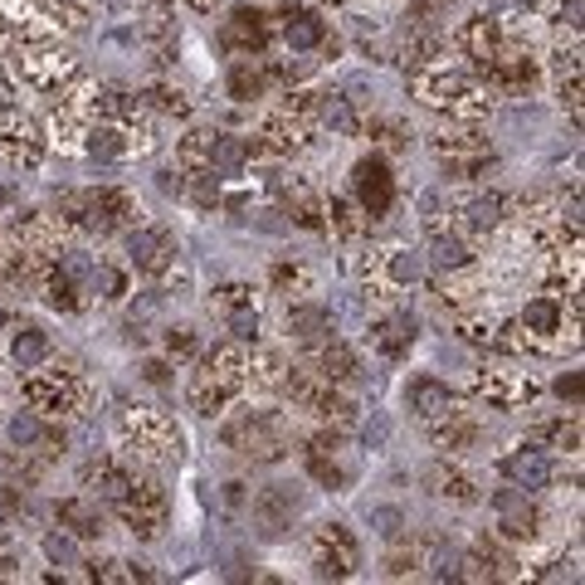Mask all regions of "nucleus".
<instances>
[{"label": "nucleus", "instance_id": "39448f33", "mask_svg": "<svg viewBox=\"0 0 585 585\" xmlns=\"http://www.w3.org/2000/svg\"><path fill=\"white\" fill-rule=\"evenodd\" d=\"M352 190H356V206H362L366 216H386L390 200H396V186H390V172H386V162H380V156L356 162Z\"/></svg>", "mask_w": 585, "mask_h": 585}, {"label": "nucleus", "instance_id": "58836bf2", "mask_svg": "<svg viewBox=\"0 0 585 585\" xmlns=\"http://www.w3.org/2000/svg\"><path fill=\"white\" fill-rule=\"evenodd\" d=\"M166 352H172V356H196V352H200V336L190 332V328L172 332V336H166Z\"/></svg>", "mask_w": 585, "mask_h": 585}, {"label": "nucleus", "instance_id": "4468645a", "mask_svg": "<svg viewBox=\"0 0 585 585\" xmlns=\"http://www.w3.org/2000/svg\"><path fill=\"white\" fill-rule=\"evenodd\" d=\"M561 328H566V312H561L556 298H532L522 308V332L537 336V342H551Z\"/></svg>", "mask_w": 585, "mask_h": 585}, {"label": "nucleus", "instance_id": "f03ea898", "mask_svg": "<svg viewBox=\"0 0 585 585\" xmlns=\"http://www.w3.org/2000/svg\"><path fill=\"white\" fill-rule=\"evenodd\" d=\"M122 439H128L132 454L142 459H181V430H172L166 420H156L152 410H132L122 420Z\"/></svg>", "mask_w": 585, "mask_h": 585}, {"label": "nucleus", "instance_id": "9b49d317", "mask_svg": "<svg viewBox=\"0 0 585 585\" xmlns=\"http://www.w3.org/2000/svg\"><path fill=\"white\" fill-rule=\"evenodd\" d=\"M493 512L503 517V537H537V508L522 488L493 493Z\"/></svg>", "mask_w": 585, "mask_h": 585}, {"label": "nucleus", "instance_id": "6e6552de", "mask_svg": "<svg viewBox=\"0 0 585 585\" xmlns=\"http://www.w3.org/2000/svg\"><path fill=\"white\" fill-rule=\"evenodd\" d=\"M128 258L142 274H166L176 258V240L166 230H132L128 234Z\"/></svg>", "mask_w": 585, "mask_h": 585}, {"label": "nucleus", "instance_id": "dca6fc26", "mask_svg": "<svg viewBox=\"0 0 585 585\" xmlns=\"http://www.w3.org/2000/svg\"><path fill=\"white\" fill-rule=\"evenodd\" d=\"M250 152H254V146L244 137L216 132V137H210V172H216V176H240L244 162H250Z\"/></svg>", "mask_w": 585, "mask_h": 585}, {"label": "nucleus", "instance_id": "6ab92c4d", "mask_svg": "<svg viewBox=\"0 0 585 585\" xmlns=\"http://www.w3.org/2000/svg\"><path fill=\"white\" fill-rule=\"evenodd\" d=\"M318 118H322V128H332L336 137H352L356 128H362V118H356V103L346 93H328L318 103Z\"/></svg>", "mask_w": 585, "mask_h": 585}, {"label": "nucleus", "instance_id": "de8ad7c7", "mask_svg": "<svg viewBox=\"0 0 585 585\" xmlns=\"http://www.w3.org/2000/svg\"><path fill=\"white\" fill-rule=\"evenodd\" d=\"M142 376L152 380V386H166V362H146V366H142Z\"/></svg>", "mask_w": 585, "mask_h": 585}, {"label": "nucleus", "instance_id": "e433bc0d", "mask_svg": "<svg viewBox=\"0 0 585 585\" xmlns=\"http://www.w3.org/2000/svg\"><path fill=\"white\" fill-rule=\"evenodd\" d=\"M230 336H234V342H258V312L254 308H234L230 312Z\"/></svg>", "mask_w": 585, "mask_h": 585}, {"label": "nucleus", "instance_id": "473e14b6", "mask_svg": "<svg viewBox=\"0 0 585 585\" xmlns=\"http://www.w3.org/2000/svg\"><path fill=\"white\" fill-rule=\"evenodd\" d=\"M44 556H49L54 566H78V542L64 532H49L44 537Z\"/></svg>", "mask_w": 585, "mask_h": 585}, {"label": "nucleus", "instance_id": "a211bd4d", "mask_svg": "<svg viewBox=\"0 0 585 585\" xmlns=\"http://www.w3.org/2000/svg\"><path fill=\"white\" fill-rule=\"evenodd\" d=\"M371 342H376L386 356H405V352H410V342H415V322L405 318V312H396V318H386V322L371 328Z\"/></svg>", "mask_w": 585, "mask_h": 585}, {"label": "nucleus", "instance_id": "5701e85b", "mask_svg": "<svg viewBox=\"0 0 585 585\" xmlns=\"http://www.w3.org/2000/svg\"><path fill=\"white\" fill-rule=\"evenodd\" d=\"M224 44H230V49H258V44H264V15H258V10H240V15L230 20V25H224Z\"/></svg>", "mask_w": 585, "mask_h": 585}, {"label": "nucleus", "instance_id": "423d86ee", "mask_svg": "<svg viewBox=\"0 0 585 585\" xmlns=\"http://www.w3.org/2000/svg\"><path fill=\"white\" fill-rule=\"evenodd\" d=\"M25 396H30V410H44V415H64V410H74V400H78V380H74V371H44V376H30L25 380Z\"/></svg>", "mask_w": 585, "mask_h": 585}, {"label": "nucleus", "instance_id": "c03bdc74", "mask_svg": "<svg viewBox=\"0 0 585 585\" xmlns=\"http://www.w3.org/2000/svg\"><path fill=\"white\" fill-rule=\"evenodd\" d=\"M556 396H561V400H571V405H581V376H576V371L556 380Z\"/></svg>", "mask_w": 585, "mask_h": 585}, {"label": "nucleus", "instance_id": "a18cd8bd", "mask_svg": "<svg viewBox=\"0 0 585 585\" xmlns=\"http://www.w3.org/2000/svg\"><path fill=\"white\" fill-rule=\"evenodd\" d=\"M386 434H390V424H386V415H376V420L366 424V449H380L386 444Z\"/></svg>", "mask_w": 585, "mask_h": 585}, {"label": "nucleus", "instance_id": "2f4dec72", "mask_svg": "<svg viewBox=\"0 0 585 585\" xmlns=\"http://www.w3.org/2000/svg\"><path fill=\"white\" fill-rule=\"evenodd\" d=\"M537 439H547V444L551 449H566V454H576V449H581V430H576V424H566V420H551V424H537V430H532Z\"/></svg>", "mask_w": 585, "mask_h": 585}, {"label": "nucleus", "instance_id": "9d476101", "mask_svg": "<svg viewBox=\"0 0 585 585\" xmlns=\"http://www.w3.org/2000/svg\"><path fill=\"white\" fill-rule=\"evenodd\" d=\"M405 400H410V410L420 415V420H444V415H454L459 410V400H454V390L444 386V380H434V376H420V380H410L405 386Z\"/></svg>", "mask_w": 585, "mask_h": 585}, {"label": "nucleus", "instance_id": "72a5a7b5", "mask_svg": "<svg viewBox=\"0 0 585 585\" xmlns=\"http://www.w3.org/2000/svg\"><path fill=\"white\" fill-rule=\"evenodd\" d=\"M371 527H376L386 542H400V537H405V512L400 508H376V512H371Z\"/></svg>", "mask_w": 585, "mask_h": 585}, {"label": "nucleus", "instance_id": "7c9ffc66", "mask_svg": "<svg viewBox=\"0 0 585 585\" xmlns=\"http://www.w3.org/2000/svg\"><path fill=\"white\" fill-rule=\"evenodd\" d=\"M258 93H264V74L250 69V59H240V64H234V74H230V98H234V103H254Z\"/></svg>", "mask_w": 585, "mask_h": 585}, {"label": "nucleus", "instance_id": "ea45409f", "mask_svg": "<svg viewBox=\"0 0 585 585\" xmlns=\"http://www.w3.org/2000/svg\"><path fill=\"white\" fill-rule=\"evenodd\" d=\"M292 284H298V288H308V274H302V268H288V264H278L274 268V288H292Z\"/></svg>", "mask_w": 585, "mask_h": 585}, {"label": "nucleus", "instance_id": "f8f14e48", "mask_svg": "<svg viewBox=\"0 0 585 585\" xmlns=\"http://www.w3.org/2000/svg\"><path fill=\"white\" fill-rule=\"evenodd\" d=\"M332 332H336L332 308H322V302H292L288 308V336H298V342L318 346V342H328Z\"/></svg>", "mask_w": 585, "mask_h": 585}, {"label": "nucleus", "instance_id": "37998d69", "mask_svg": "<svg viewBox=\"0 0 585 585\" xmlns=\"http://www.w3.org/2000/svg\"><path fill=\"white\" fill-rule=\"evenodd\" d=\"M156 186H162L166 196H181V190H186V176H181V166H176V172H156Z\"/></svg>", "mask_w": 585, "mask_h": 585}, {"label": "nucleus", "instance_id": "20e7f679", "mask_svg": "<svg viewBox=\"0 0 585 585\" xmlns=\"http://www.w3.org/2000/svg\"><path fill=\"white\" fill-rule=\"evenodd\" d=\"M298 512H302V498L292 488H258L254 493V522H258V532L264 537H284L292 522H298Z\"/></svg>", "mask_w": 585, "mask_h": 585}, {"label": "nucleus", "instance_id": "0eeeda50", "mask_svg": "<svg viewBox=\"0 0 585 585\" xmlns=\"http://www.w3.org/2000/svg\"><path fill=\"white\" fill-rule=\"evenodd\" d=\"M503 478L512 483V488L522 493H542L551 478H556V468H551V459L542 449H512V454H503Z\"/></svg>", "mask_w": 585, "mask_h": 585}, {"label": "nucleus", "instance_id": "2eb2a0df", "mask_svg": "<svg viewBox=\"0 0 585 585\" xmlns=\"http://www.w3.org/2000/svg\"><path fill=\"white\" fill-rule=\"evenodd\" d=\"M264 137H268V146L274 152H302L308 146V122H302V112H292V108H284L278 118H268V128H264Z\"/></svg>", "mask_w": 585, "mask_h": 585}, {"label": "nucleus", "instance_id": "a878e982", "mask_svg": "<svg viewBox=\"0 0 585 585\" xmlns=\"http://www.w3.org/2000/svg\"><path fill=\"white\" fill-rule=\"evenodd\" d=\"M322 35H328V30H322V20H318V15H292L288 25H284V40H288V49H292V54L318 49Z\"/></svg>", "mask_w": 585, "mask_h": 585}, {"label": "nucleus", "instance_id": "1a4fd4ad", "mask_svg": "<svg viewBox=\"0 0 585 585\" xmlns=\"http://www.w3.org/2000/svg\"><path fill=\"white\" fill-rule=\"evenodd\" d=\"M474 386H478V396L488 400L493 410H517L522 400H532V396H537L532 376H508V371H483Z\"/></svg>", "mask_w": 585, "mask_h": 585}, {"label": "nucleus", "instance_id": "b1692460", "mask_svg": "<svg viewBox=\"0 0 585 585\" xmlns=\"http://www.w3.org/2000/svg\"><path fill=\"white\" fill-rule=\"evenodd\" d=\"M78 146H84L88 156H98V162H118V156L128 152V142H122V128H112V122H98V128H88Z\"/></svg>", "mask_w": 585, "mask_h": 585}, {"label": "nucleus", "instance_id": "f257e3e1", "mask_svg": "<svg viewBox=\"0 0 585 585\" xmlns=\"http://www.w3.org/2000/svg\"><path fill=\"white\" fill-rule=\"evenodd\" d=\"M224 444H230L234 454H244V459H278L288 449V439H284V424H278L274 415L244 410L240 420L224 424Z\"/></svg>", "mask_w": 585, "mask_h": 585}, {"label": "nucleus", "instance_id": "4c0bfd02", "mask_svg": "<svg viewBox=\"0 0 585 585\" xmlns=\"http://www.w3.org/2000/svg\"><path fill=\"white\" fill-rule=\"evenodd\" d=\"M146 103H152L156 112H176V118H186V112H190V103L176 93V88H152V93H146Z\"/></svg>", "mask_w": 585, "mask_h": 585}, {"label": "nucleus", "instance_id": "c9c22d12", "mask_svg": "<svg viewBox=\"0 0 585 585\" xmlns=\"http://www.w3.org/2000/svg\"><path fill=\"white\" fill-rule=\"evenodd\" d=\"M88 288L103 292V298H122V292H128V278H122L118 268H103V264H98L93 278H88Z\"/></svg>", "mask_w": 585, "mask_h": 585}, {"label": "nucleus", "instance_id": "bb28decb", "mask_svg": "<svg viewBox=\"0 0 585 585\" xmlns=\"http://www.w3.org/2000/svg\"><path fill=\"white\" fill-rule=\"evenodd\" d=\"M430 483H434V493H439V498H449V503H474V498H478L474 478H468V474H459V468H444V464H439L434 474H430Z\"/></svg>", "mask_w": 585, "mask_h": 585}, {"label": "nucleus", "instance_id": "c756f323", "mask_svg": "<svg viewBox=\"0 0 585 585\" xmlns=\"http://www.w3.org/2000/svg\"><path fill=\"white\" fill-rule=\"evenodd\" d=\"M59 522H69L74 537H103V517L88 503H59Z\"/></svg>", "mask_w": 585, "mask_h": 585}, {"label": "nucleus", "instance_id": "09e8293b", "mask_svg": "<svg viewBox=\"0 0 585 585\" xmlns=\"http://www.w3.org/2000/svg\"><path fill=\"white\" fill-rule=\"evenodd\" d=\"M190 5H196V10H216V0H190Z\"/></svg>", "mask_w": 585, "mask_h": 585}, {"label": "nucleus", "instance_id": "8fccbe9b", "mask_svg": "<svg viewBox=\"0 0 585 585\" xmlns=\"http://www.w3.org/2000/svg\"><path fill=\"white\" fill-rule=\"evenodd\" d=\"M0 328H5V308H0Z\"/></svg>", "mask_w": 585, "mask_h": 585}, {"label": "nucleus", "instance_id": "412c9836", "mask_svg": "<svg viewBox=\"0 0 585 585\" xmlns=\"http://www.w3.org/2000/svg\"><path fill=\"white\" fill-rule=\"evenodd\" d=\"M230 396L234 390L210 376V371H196V380H190V405H196L200 415H220L224 405H230Z\"/></svg>", "mask_w": 585, "mask_h": 585}, {"label": "nucleus", "instance_id": "aec40b11", "mask_svg": "<svg viewBox=\"0 0 585 585\" xmlns=\"http://www.w3.org/2000/svg\"><path fill=\"white\" fill-rule=\"evenodd\" d=\"M10 362H15L20 371H40L44 362H49V336H44L40 328L15 332V342H10Z\"/></svg>", "mask_w": 585, "mask_h": 585}, {"label": "nucleus", "instance_id": "f704fd0d", "mask_svg": "<svg viewBox=\"0 0 585 585\" xmlns=\"http://www.w3.org/2000/svg\"><path fill=\"white\" fill-rule=\"evenodd\" d=\"M328 216H332V230H342V234L362 230V206H352V200H332Z\"/></svg>", "mask_w": 585, "mask_h": 585}, {"label": "nucleus", "instance_id": "ddd939ff", "mask_svg": "<svg viewBox=\"0 0 585 585\" xmlns=\"http://www.w3.org/2000/svg\"><path fill=\"white\" fill-rule=\"evenodd\" d=\"M132 483H137V478H132L128 468H118L112 459H93V464L84 468V488L93 493V498H103V503H122L132 493Z\"/></svg>", "mask_w": 585, "mask_h": 585}, {"label": "nucleus", "instance_id": "f3484780", "mask_svg": "<svg viewBox=\"0 0 585 585\" xmlns=\"http://www.w3.org/2000/svg\"><path fill=\"white\" fill-rule=\"evenodd\" d=\"M430 264L444 268V274H464V268L474 264V254H468V244L459 240V234L434 230V234H430Z\"/></svg>", "mask_w": 585, "mask_h": 585}, {"label": "nucleus", "instance_id": "4be33fe9", "mask_svg": "<svg viewBox=\"0 0 585 585\" xmlns=\"http://www.w3.org/2000/svg\"><path fill=\"white\" fill-rule=\"evenodd\" d=\"M503 210H508V200L488 190V196H474V200L464 206V224H468L474 234H493V230L503 224Z\"/></svg>", "mask_w": 585, "mask_h": 585}, {"label": "nucleus", "instance_id": "cd10ccee", "mask_svg": "<svg viewBox=\"0 0 585 585\" xmlns=\"http://www.w3.org/2000/svg\"><path fill=\"white\" fill-rule=\"evenodd\" d=\"M386 274H390V288H410L415 278L424 274V258L415 250H390L386 254Z\"/></svg>", "mask_w": 585, "mask_h": 585}, {"label": "nucleus", "instance_id": "c85d7f7f", "mask_svg": "<svg viewBox=\"0 0 585 585\" xmlns=\"http://www.w3.org/2000/svg\"><path fill=\"white\" fill-rule=\"evenodd\" d=\"M40 439H44V420L35 410H20V415H10V444L20 449V454H30V449H40Z\"/></svg>", "mask_w": 585, "mask_h": 585}, {"label": "nucleus", "instance_id": "7ed1b4c3", "mask_svg": "<svg viewBox=\"0 0 585 585\" xmlns=\"http://www.w3.org/2000/svg\"><path fill=\"white\" fill-rule=\"evenodd\" d=\"M356 556H362V551H356V537L346 532L342 522L318 527V537H312V566H318V576H332V581L352 576Z\"/></svg>", "mask_w": 585, "mask_h": 585}, {"label": "nucleus", "instance_id": "79ce46f5", "mask_svg": "<svg viewBox=\"0 0 585 585\" xmlns=\"http://www.w3.org/2000/svg\"><path fill=\"white\" fill-rule=\"evenodd\" d=\"M122 561H93V571H88V576L93 581H128V571H118Z\"/></svg>", "mask_w": 585, "mask_h": 585}, {"label": "nucleus", "instance_id": "49530a36", "mask_svg": "<svg viewBox=\"0 0 585 585\" xmlns=\"http://www.w3.org/2000/svg\"><path fill=\"white\" fill-rule=\"evenodd\" d=\"M224 508H230V512L244 508V483H224Z\"/></svg>", "mask_w": 585, "mask_h": 585}, {"label": "nucleus", "instance_id": "a19ab883", "mask_svg": "<svg viewBox=\"0 0 585 585\" xmlns=\"http://www.w3.org/2000/svg\"><path fill=\"white\" fill-rule=\"evenodd\" d=\"M581 15H585V0H561V25L576 35L581 30Z\"/></svg>", "mask_w": 585, "mask_h": 585}, {"label": "nucleus", "instance_id": "393cba45", "mask_svg": "<svg viewBox=\"0 0 585 585\" xmlns=\"http://www.w3.org/2000/svg\"><path fill=\"white\" fill-rule=\"evenodd\" d=\"M434 444L439 449H449V454H464L468 444H478V424L474 420H464V415H444V424L434 430Z\"/></svg>", "mask_w": 585, "mask_h": 585}]
</instances>
